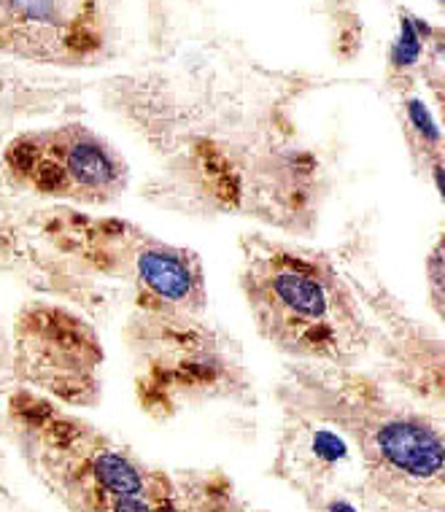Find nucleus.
<instances>
[{
	"label": "nucleus",
	"mask_w": 445,
	"mask_h": 512,
	"mask_svg": "<svg viewBox=\"0 0 445 512\" xmlns=\"http://www.w3.org/2000/svg\"><path fill=\"white\" fill-rule=\"evenodd\" d=\"M419 52H421L419 33L413 30V22L405 19V22H402L400 44H397V49H394V62H397V65H413V62L419 60Z\"/></svg>",
	"instance_id": "423d86ee"
},
{
	"label": "nucleus",
	"mask_w": 445,
	"mask_h": 512,
	"mask_svg": "<svg viewBox=\"0 0 445 512\" xmlns=\"http://www.w3.org/2000/svg\"><path fill=\"white\" fill-rule=\"evenodd\" d=\"M11 440L30 475L68 512H257L216 469L152 467L71 407L17 386Z\"/></svg>",
	"instance_id": "f257e3e1"
},
{
	"label": "nucleus",
	"mask_w": 445,
	"mask_h": 512,
	"mask_svg": "<svg viewBox=\"0 0 445 512\" xmlns=\"http://www.w3.org/2000/svg\"><path fill=\"white\" fill-rule=\"evenodd\" d=\"M3 165L27 192L73 205L114 203L130 181L122 154L84 124L17 135L3 149Z\"/></svg>",
	"instance_id": "20e7f679"
},
{
	"label": "nucleus",
	"mask_w": 445,
	"mask_h": 512,
	"mask_svg": "<svg viewBox=\"0 0 445 512\" xmlns=\"http://www.w3.org/2000/svg\"><path fill=\"white\" fill-rule=\"evenodd\" d=\"M370 418L365 461L370 475L383 477V488H397L405 502L421 504V494H432L443 502V429L427 415L378 407ZM427 507V502H424Z\"/></svg>",
	"instance_id": "39448f33"
},
{
	"label": "nucleus",
	"mask_w": 445,
	"mask_h": 512,
	"mask_svg": "<svg viewBox=\"0 0 445 512\" xmlns=\"http://www.w3.org/2000/svg\"><path fill=\"white\" fill-rule=\"evenodd\" d=\"M0 512H3V510H0Z\"/></svg>",
	"instance_id": "6e6552de"
},
{
	"label": "nucleus",
	"mask_w": 445,
	"mask_h": 512,
	"mask_svg": "<svg viewBox=\"0 0 445 512\" xmlns=\"http://www.w3.org/2000/svg\"><path fill=\"white\" fill-rule=\"evenodd\" d=\"M330 512H356V510L346 502V499H338V502L330 504Z\"/></svg>",
	"instance_id": "0eeeda50"
},
{
	"label": "nucleus",
	"mask_w": 445,
	"mask_h": 512,
	"mask_svg": "<svg viewBox=\"0 0 445 512\" xmlns=\"http://www.w3.org/2000/svg\"><path fill=\"white\" fill-rule=\"evenodd\" d=\"M103 345L76 310L27 302L11 327V370L19 386L65 407H95L103 397Z\"/></svg>",
	"instance_id": "7ed1b4c3"
},
{
	"label": "nucleus",
	"mask_w": 445,
	"mask_h": 512,
	"mask_svg": "<svg viewBox=\"0 0 445 512\" xmlns=\"http://www.w3.org/2000/svg\"><path fill=\"white\" fill-rule=\"evenodd\" d=\"M241 286L254 327L281 354L348 367L370 348L362 305L330 256L254 238L243 254Z\"/></svg>",
	"instance_id": "f03ea898"
}]
</instances>
